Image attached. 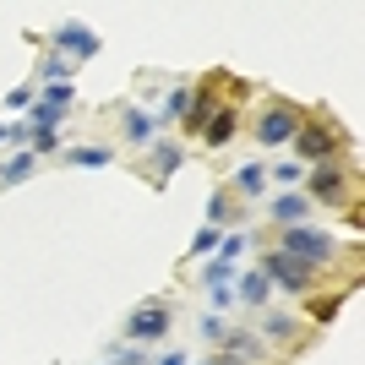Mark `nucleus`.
<instances>
[{
	"label": "nucleus",
	"mask_w": 365,
	"mask_h": 365,
	"mask_svg": "<svg viewBox=\"0 0 365 365\" xmlns=\"http://www.w3.org/2000/svg\"><path fill=\"white\" fill-rule=\"evenodd\" d=\"M294 153H300V164H344V153H349V131L327 115V109H305L300 131H294Z\"/></svg>",
	"instance_id": "obj_1"
},
{
	"label": "nucleus",
	"mask_w": 365,
	"mask_h": 365,
	"mask_svg": "<svg viewBox=\"0 0 365 365\" xmlns=\"http://www.w3.org/2000/svg\"><path fill=\"white\" fill-rule=\"evenodd\" d=\"M284 257L305 262V267H327V262L338 257V240L327 235V229H311V224H289L284 229V245H278Z\"/></svg>",
	"instance_id": "obj_2"
},
{
	"label": "nucleus",
	"mask_w": 365,
	"mask_h": 365,
	"mask_svg": "<svg viewBox=\"0 0 365 365\" xmlns=\"http://www.w3.org/2000/svg\"><path fill=\"white\" fill-rule=\"evenodd\" d=\"M305 202H327V207H349L354 202V175L344 164H317L305 175Z\"/></svg>",
	"instance_id": "obj_3"
},
{
	"label": "nucleus",
	"mask_w": 365,
	"mask_h": 365,
	"mask_svg": "<svg viewBox=\"0 0 365 365\" xmlns=\"http://www.w3.org/2000/svg\"><path fill=\"white\" fill-rule=\"evenodd\" d=\"M300 120H305V109H300V104H289V98H273V104L257 115V142H262V148H284V142L300 131Z\"/></svg>",
	"instance_id": "obj_4"
},
{
	"label": "nucleus",
	"mask_w": 365,
	"mask_h": 365,
	"mask_svg": "<svg viewBox=\"0 0 365 365\" xmlns=\"http://www.w3.org/2000/svg\"><path fill=\"white\" fill-rule=\"evenodd\" d=\"M262 273H267V284L284 289V294H311L317 289V267H305V262L284 257V251H267V257H262Z\"/></svg>",
	"instance_id": "obj_5"
},
{
	"label": "nucleus",
	"mask_w": 365,
	"mask_h": 365,
	"mask_svg": "<svg viewBox=\"0 0 365 365\" xmlns=\"http://www.w3.org/2000/svg\"><path fill=\"white\" fill-rule=\"evenodd\" d=\"M169 322H175V305L148 300V305H137V311L125 317V338H131V344H158V338H169Z\"/></svg>",
	"instance_id": "obj_6"
},
{
	"label": "nucleus",
	"mask_w": 365,
	"mask_h": 365,
	"mask_svg": "<svg viewBox=\"0 0 365 365\" xmlns=\"http://www.w3.org/2000/svg\"><path fill=\"white\" fill-rule=\"evenodd\" d=\"M49 44H55V55H66L71 66H82V61H93V55L104 49V38L93 28H82V22H61V28L49 33Z\"/></svg>",
	"instance_id": "obj_7"
},
{
	"label": "nucleus",
	"mask_w": 365,
	"mask_h": 365,
	"mask_svg": "<svg viewBox=\"0 0 365 365\" xmlns=\"http://www.w3.org/2000/svg\"><path fill=\"white\" fill-rule=\"evenodd\" d=\"M218 109H235V104H224V98H218V71H207L202 76V88L191 93V104H185V131H191V137H202V131H207V120H213Z\"/></svg>",
	"instance_id": "obj_8"
},
{
	"label": "nucleus",
	"mask_w": 365,
	"mask_h": 365,
	"mask_svg": "<svg viewBox=\"0 0 365 365\" xmlns=\"http://www.w3.org/2000/svg\"><path fill=\"white\" fill-rule=\"evenodd\" d=\"M267 213L289 229V224H305V218H311V202H305V191H284V197L267 202Z\"/></svg>",
	"instance_id": "obj_9"
},
{
	"label": "nucleus",
	"mask_w": 365,
	"mask_h": 365,
	"mask_svg": "<svg viewBox=\"0 0 365 365\" xmlns=\"http://www.w3.org/2000/svg\"><path fill=\"white\" fill-rule=\"evenodd\" d=\"M180 164H185V148H180V142H153V175H148V180L164 185Z\"/></svg>",
	"instance_id": "obj_10"
},
{
	"label": "nucleus",
	"mask_w": 365,
	"mask_h": 365,
	"mask_svg": "<svg viewBox=\"0 0 365 365\" xmlns=\"http://www.w3.org/2000/svg\"><path fill=\"white\" fill-rule=\"evenodd\" d=\"M267 294H273V284H267V273H262V267H251V273L235 278V300H245L251 311H257V305H267Z\"/></svg>",
	"instance_id": "obj_11"
},
{
	"label": "nucleus",
	"mask_w": 365,
	"mask_h": 365,
	"mask_svg": "<svg viewBox=\"0 0 365 365\" xmlns=\"http://www.w3.org/2000/svg\"><path fill=\"white\" fill-rule=\"evenodd\" d=\"M61 158H66V164H76V169H109V164H115V153L98 148V142H88V148L76 142V148H66Z\"/></svg>",
	"instance_id": "obj_12"
},
{
	"label": "nucleus",
	"mask_w": 365,
	"mask_h": 365,
	"mask_svg": "<svg viewBox=\"0 0 365 365\" xmlns=\"http://www.w3.org/2000/svg\"><path fill=\"white\" fill-rule=\"evenodd\" d=\"M235 131H240V109H218L213 120H207V131H202V142H207V148H224Z\"/></svg>",
	"instance_id": "obj_13"
},
{
	"label": "nucleus",
	"mask_w": 365,
	"mask_h": 365,
	"mask_svg": "<svg viewBox=\"0 0 365 365\" xmlns=\"http://www.w3.org/2000/svg\"><path fill=\"white\" fill-rule=\"evenodd\" d=\"M120 131H125V142H153V131H158V125H153V115H148V109H131V104H125Z\"/></svg>",
	"instance_id": "obj_14"
},
{
	"label": "nucleus",
	"mask_w": 365,
	"mask_h": 365,
	"mask_svg": "<svg viewBox=\"0 0 365 365\" xmlns=\"http://www.w3.org/2000/svg\"><path fill=\"white\" fill-rule=\"evenodd\" d=\"M38 76H44L49 88H71V76H76V66L66 61V55H44V66H38Z\"/></svg>",
	"instance_id": "obj_15"
},
{
	"label": "nucleus",
	"mask_w": 365,
	"mask_h": 365,
	"mask_svg": "<svg viewBox=\"0 0 365 365\" xmlns=\"http://www.w3.org/2000/svg\"><path fill=\"white\" fill-rule=\"evenodd\" d=\"M33 164H38L33 153H11V158L0 164V185H22V180L33 175Z\"/></svg>",
	"instance_id": "obj_16"
},
{
	"label": "nucleus",
	"mask_w": 365,
	"mask_h": 365,
	"mask_svg": "<svg viewBox=\"0 0 365 365\" xmlns=\"http://www.w3.org/2000/svg\"><path fill=\"white\" fill-rule=\"evenodd\" d=\"M267 180H278L284 191H300V185H305V169H300V158H278V164L267 169Z\"/></svg>",
	"instance_id": "obj_17"
},
{
	"label": "nucleus",
	"mask_w": 365,
	"mask_h": 365,
	"mask_svg": "<svg viewBox=\"0 0 365 365\" xmlns=\"http://www.w3.org/2000/svg\"><path fill=\"white\" fill-rule=\"evenodd\" d=\"M235 185H240L245 197H262L267 191V164H240L235 169Z\"/></svg>",
	"instance_id": "obj_18"
},
{
	"label": "nucleus",
	"mask_w": 365,
	"mask_h": 365,
	"mask_svg": "<svg viewBox=\"0 0 365 365\" xmlns=\"http://www.w3.org/2000/svg\"><path fill=\"white\" fill-rule=\"evenodd\" d=\"M224 344H229L224 354H235V360H245V365H251V360H262V338H251V333H229Z\"/></svg>",
	"instance_id": "obj_19"
},
{
	"label": "nucleus",
	"mask_w": 365,
	"mask_h": 365,
	"mask_svg": "<svg viewBox=\"0 0 365 365\" xmlns=\"http://www.w3.org/2000/svg\"><path fill=\"white\" fill-rule=\"evenodd\" d=\"M245 245H251V235H245V229H229L224 240H218V262H229V267H235V262L245 257Z\"/></svg>",
	"instance_id": "obj_20"
},
{
	"label": "nucleus",
	"mask_w": 365,
	"mask_h": 365,
	"mask_svg": "<svg viewBox=\"0 0 365 365\" xmlns=\"http://www.w3.org/2000/svg\"><path fill=\"white\" fill-rule=\"evenodd\" d=\"M66 120V109H49V104H33L28 109V137L33 131H55V125Z\"/></svg>",
	"instance_id": "obj_21"
},
{
	"label": "nucleus",
	"mask_w": 365,
	"mask_h": 365,
	"mask_svg": "<svg viewBox=\"0 0 365 365\" xmlns=\"http://www.w3.org/2000/svg\"><path fill=\"white\" fill-rule=\"evenodd\" d=\"M218 240H224V229L202 224V229H197V240H191V257H218Z\"/></svg>",
	"instance_id": "obj_22"
},
{
	"label": "nucleus",
	"mask_w": 365,
	"mask_h": 365,
	"mask_svg": "<svg viewBox=\"0 0 365 365\" xmlns=\"http://www.w3.org/2000/svg\"><path fill=\"white\" fill-rule=\"evenodd\" d=\"M229 218H235V202H229L224 191H213V197H207V224H213V229H224Z\"/></svg>",
	"instance_id": "obj_23"
},
{
	"label": "nucleus",
	"mask_w": 365,
	"mask_h": 365,
	"mask_svg": "<svg viewBox=\"0 0 365 365\" xmlns=\"http://www.w3.org/2000/svg\"><path fill=\"white\" fill-rule=\"evenodd\" d=\"M197 333H202V338H207V344H224V338H229V322H224V317H218V311H207V317H202V322H197Z\"/></svg>",
	"instance_id": "obj_24"
},
{
	"label": "nucleus",
	"mask_w": 365,
	"mask_h": 365,
	"mask_svg": "<svg viewBox=\"0 0 365 365\" xmlns=\"http://www.w3.org/2000/svg\"><path fill=\"white\" fill-rule=\"evenodd\" d=\"M229 278H235V267H229V262H207V267H202V284H207V289H218V284H229Z\"/></svg>",
	"instance_id": "obj_25"
},
{
	"label": "nucleus",
	"mask_w": 365,
	"mask_h": 365,
	"mask_svg": "<svg viewBox=\"0 0 365 365\" xmlns=\"http://www.w3.org/2000/svg\"><path fill=\"white\" fill-rule=\"evenodd\" d=\"M28 153H33V158H38V153H61V131H33Z\"/></svg>",
	"instance_id": "obj_26"
},
{
	"label": "nucleus",
	"mask_w": 365,
	"mask_h": 365,
	"mask_svg": "<svg viewBox=\"0 0 365 365\" xmlns=\"http://www.w3.org/2000/svg\"><path fill=\"white\" fill-rule=\"evenodd\" d=\"M338 305H344V294H322V300H311V317H317V322H333Z\"/></svg>",
	"instance_id": "obj_27"
},
{
	"label": "nucleus",
	"mask_w": 365,
	"mask_h": 365,
	"mask_svg": "<svg viewBox=\"0 0 365 365\" xmlns=\"http://www.w3.org/2000/svg\"><path fill=\"white\" fill-rule=\"evenodd\" d=\"M33 98H38V88H11L6 98H0V109H28Z\"/></svg>",
	"instance_id": "obj_28"
},
{
	"label": "nucleus",
	"mask_w": 365,
	"mask_h": 365,
	"mask_svg": "<svg viewBox=\"0 0 365 365\" xmlns=\"http://www.w3.org/2000/svg\"><path fill=\"white\" fill-rule=\"evenodd\" d=\"M71 98H76L71 88H44L38 93V104H49V109H71Z\"/></svg>",
	"instance_id": "obj_29"
},
{
	"label": "nucleus",
	"mask_w": 365,
	"mask_h": 365,
	"mask_svg": "<svg viewBox=\"0 0 365 365\" xmlns=\"http://www.w3.org/2000/svg\"><path fill=\"white\" fill-rule=\"evenodd\" d=\"M294 333H300L294 317H267V338H294Z\"/></svg>",
	"instance_id": "obj_30"
},
{
	"label": "nucleus",
	"mask_w": 365,
	"mask_h": 365,
	"mask_svg": "<svg viewBox=\"0 0 365 365\" xmlns=\"http://www.w3.org/2000/svg\"><path fill=\"white\" fill-rule=\"evenodd\" d=\"M207 294H213V311H224V305L235 300V289H229V284H218V289H207Z\"/></svg>",
	"instance_id": "obj_31"
},
{
	"label": "nucleus",
	"mask_w": 365,
	"mask_h": 365,
	"mask_svg": "<svg viewBox=\"0 0 365 365\" xmlns=\"http://www.w3.org/2000/svg\"><path fill=\"white\" fill-rule=\"evenodd\" d=\"M158 365H191V360H185V349H169V354H164Z\"/></svg>",
	"instance_id": "obj_32"
},
{
	"label": "nucleus",
	"mask_w": 365,
	"mask_h": 365,
	"mask_svg": "<svg viewBox=\"0 0 365 365\" xmlns=\"http://www.w3.org/2000/svg\"><path fill=\"white\" fill-rule=\"evenodd\" d=\"M207 365H245V360H235V354H213Z\"/></svg>",
	"instance_id": "obj_33"
},
{
	"label": "nucleus",
	"mask_w": 365,
	"mask_h": 365,
	"mask_svg": "<svg viewBox=\"0 0 365 365\" xmlns=\"http://www.w3.org/2000/svg\"><path fill=\"white\" fill-rule=\"evenodd\" d=\"M0 142H6V125H0Z\"/></svg>",
	"instance_id": "obj_34"
}]
</instances>
